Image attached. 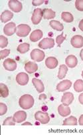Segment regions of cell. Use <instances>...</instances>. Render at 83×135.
<instances>
[{
    "instance_id": "cell-15",
    "label": "cell",
    "mask_w": 83,
    "mask_h": 135,
    "mask_svg": "<svg viewBox=\"0 0 83 135\" xmlns=\"http://www.w3.org/2000/svg\"><path fill=\"white\" fill-rule=\"evenodd\" d=\"M65 62L68 67L70 68H73L76 67V66L78 64V60L76 57L74 55H69L67 56L65 60Z\"/></svg>"
},
{
    "instance_id": "cell-27",
    "label": "cell",
    "mask_w": 83,
    "mask_h": 135,
    "mask_svg": "<svg viewBox=\"0 0 83 135\" xmlns=\"http://www.w3.org/2000/svg\"><path fill=\"white\" fill-rule=\"evenodd\" d=\"M63 125H73V126H76L77 125V119L75 117H69V118H66L63 121Z\"/></svg>"
},
{
    "instance_id": "cell-37",
    "label": "cell",
    "mask_w": 83,
    "mask_h": 135,
    "mask_svg": "<svg viewBox=\"0 0 83 135\" xmlns=\"http://www.w3.org/2000/svg\"><path fill=\"white\" fill-rule=\"evenodd\" d=\"M79 102H80L82 105H83V93H82L81 94L79 95Z\"/></svg>"
},
{
    "instance_id": "cell-8",
    "label": "cell",
    "mask_w": 83,
    "mask_h": 135,
    "mask_svg": "<svg viewBox=\"0 0 83 135\" xmlns=\"http://www.w3.org/2000/svg\"><path fill=\"white\" fill-rule=\"evenodd\" d=\"M8 6L13 12H16V13L20 12L22 10V9H23L22 3L19 1H17V0H10V1H9Z\"/></svg>"
},
{
    "instance_id": "cell-1",
    "label": "cell",
    "mask_w": 83,
    "mask_h": 135,
    "mask_svg": "<svg viewBox=\"0 0 83 135\" xmlns=\"http://www.w3.org/2000/svg\"><path fill=\"white\" fill-rule=\"evenodd\" d=\"M34 98L29 94H24L19 98V104L24 110L30 109L34 105Z\"/></svg>"
},
{
    "instance_id": "cell-10",
    "label": "cell",
    "mask_w": 83,
    "mask_h": 135,
    "mask_svg": "<svg viewBox=\"0 0 83 135\" xmlns=\"http://www.w3.org/2000/svg\"><path fill=\"white\" fill-rule=\"evenodd\" d=\"M5 69L8 71H14L17 68V63L15 61L11 58H7L3 63Z\"/></svg>"
},
{
    "instance_id": "cell-2",
    "label": "cell",
    "mask_w": 83,
    "mask_h": 135,
    "mask_svg": "<svg viewBox=\"0 0 83 135\" xmlns=\"http://www.w3.org/2000/svg\"><path fill=\"white\" fill-rule=\"evenodd\" d=\"M31 27L27 24H20L17 27L16 34L19 37H26L31 32Z\"/></svg>"
},
{
    "instance_id": "cell-23",
    "label": "cell",
    "mask_w": 83,
    "mask_h": 135,
    "mask_svg": "<svg viewBox=\"0 0 83 135\" xmlns=\"http://www.w3.org/2000/svg\"><path fill=\"white\" fill-rule=\"evenodd\" d=\"M51 27L53 29L57 31H59V32H61V31L63 30L64 29V26L63 25L60 23L59 21L56 20H51L49 23Z\"/></svg>"
},
{
    "instance_id": "cell-5",
    "label": "cell",
    "mask_w": 83,
    "mask_h": 135,
    "mask_svg": "<svg viewBox=\"0 0 83 135\" xmlns=\"http://www.w3.org/2000/svg\"><path fill=\"white\" fill-rule=\"evenodd\" d=\"M54 46V40L53 38L46 37L39 43V47L41 49H51Z\"/></svg>"
},
{
    "instance_id": "cell-28",
    "label": "cell",
    "mask_w": 83,
    "mask_h": 135,
    "mask_svg": "<svg viewBox=\"0 0 83 135\" xmlns=\"http://www.w3.org/2000/svg\"><path fill=\"white\" fill-rule=\"evenodd\" d=\"M0 94L2 98H6L9 95V89L7 86L3 83L0 84Z\"/></svg>"
},
{
    "instance_id": "cell-42",
    "label": "cell",
    "mask_w": 83,
    "mask_h": 135,
    "mask_svg": "<svg viewBox=\"0 0 83 135\" xmlns=\"http://www.w3.org/2000/svg\"><path fill=\"white\" fill-rule=\"evenodd\" d=\"M82 78H83V71H82Z\"/></svg>"
},
{
    "instance_id": "cell-41",
    "label": "cell",
    "mask_w": 83,
    "mask_h": 135,
    "mask_svg": "<svg viewBox=\"0 0 83 135\" xmlns=\"http://www.w3.org/2000/svg\"><path fill=\"white\" fill-rule=\"evenodd\" d=\"M80 58H81V60L83 61V49H82V50L80 51Z\"/></svg>"
},
{
    "instance_id": "cell-3",
    "label": "cell",
    "mask_w": 83,
    "mask_h": 135,
    "mask_svg": "<svg viewBox=\"0 0 83 135\" xmlns=\"http://www.w3.org/2000/svg\"><path fill=\"white\" fill-rule=\"evenodd\" d=\"M35 118L41 124H47L50 121V117L47 112L38 111L35 114Z\"/></svg>"
},
{
    "instance_id": "cell-25",
    "label": "cell",
    "mask_w": 83,
    "mask_h": 135,
    "mask_svg": "<svg viewBox=\"0 0 83 135\" xmlns=\"http://www.w3.org/2000/svg\"><path fill=\"white\" fill-rule=\"evenodd\" d=\"M30 48V45L28 43H23L21 44L18 46L17 48V52H19L20 54H25L29 50Z\"/></svg>"
},
{
    "instance_id": "cell-4",
    "label": "cell",
    "mask_w": 83,
    "mask_h": 135,
    "mask_svg": "<svg viewBox=\"0 0 83 135\" xmlns=\"http://www.w3.org/2000/svg\"><path fill=\"white\" fill-rule=\"evenodd\" d=\"M45 56V52L39 49H34L31 52V58L35 62H41L44 60Z\"/></svg>"
},
{
    "instance_id": "cell-14",
    "label": "cell",
    "mask_w": 83,
    "mask_h": 135,
    "mask_svg": "<svg viewBox=\"0 0 83 135\" xmlns=\"http://www.w3.org/2000/svg\"><path fill=\"white\" fill-rule=\"evenodd\" d=\"M74 100V95L71 92H65L62 96L61 102L65 106H69Z\"/></svg>"
},
{
    "instance_id": "cell-32",
    "label": "cell",
    "mask_w": 83,
    "mask_h": 135,
    "mask_svg": "<svg viewBox=\"0 0 83 135\" xmlns=\"http://www.w3.org/2000/svg\"><path fill=\"white\" fill-rule=\"evenodd\" d=\"M7 111V107L5 104L1 102L0 103V116H3L6 114Z\"/></svg>"
},
{
    "instance_id": "cell-33",
    "label": "cell",
    "mask_w": 83,
    "mask_h": 135,
    "mask_svg": "<svg viewBox=\"0 0 83 135\" xmlns=\"http://www.w3.org/2000/svg\"><path fill=\"white\" fill-rule=\"evenodd\" d=\"M65 40H66V36H63V33H62V34L58 36L56 38V42H57V44H58V46H59V47H60V45H61V44L63 43V42H64Z\"/></svg>"
},
{
    "instance_id": "cell-21",
    "label": "cell",
    "mask_w": 83,
    "mask_h": 135,
    "mask_svg": "<svg viewBox=\"0 0 83 135\" xmlns=\"http://www.w3.org/2000/svg\"><path fill=\"white\" fill-rule=\"evenodd\" d=\"M43 18L45 20H51L54 18L56 16V13L51 9L45 8L43 9Z\"/></svg>"
},
{
    "instance_id": "cell-31",
    "label": "cell",
    "mask_w": 83,
    "mask_h": 135,
    "mask_svg": "<svg viewBox=\"0 0 83 135\" xmlns=\"http://www.w3.org/2000/svg\"><path fill=\"white\" fill-rule=\"evenodd\" d=\"M15 124V122L14 121L13 119V117H8V118H6L3 122V125H12V126H14Z\"/></svg>"
},
{
    "instance_id": "cell-6",
    "label": "cell",
    "mask_w": 83,
    "mask_h": 135,
    "mask_svg": "<svg viewBox=\"0 0 83 135\" xmlns=\"http://www.w3.org/2000/svg\"><path fill=\"white\" fill-rule=\"evenodd\" d=\"M43 17V9L41 8L35 9L31 17V22L34 25L39 24Z\"/></svg>"
},
{
    "instance_id": "cell-18",
    "label": "cell",
    "mask_w": 83,
    "mask_h": 135,
    "mask_svg": "<svg viewBox=\"0 0 83 135\" xmlns=\"http://www.w3.org/2000/svg\"><path fill=\"white\" fill-rule=\"evenodd\" d=\"M25 70L26 72L29 74H32L37 71L38 66L35 62H28L25 65Z\"/></svg>"
},
{
    "instance_id": "cell-26",
    "label": "cell",
    "mask_w": 83,
    "mask_h": 135,
    "mask_svg": "<svg viewBox=\"0 0 83 135\" xmlns=\"http://www.w3.org/2000/svg\"><path fill=\"white\" fill-rule=\"evenodd\" d=\"M61 18L64 22H67V23H70L74 20V17H73V15L70 12H64L62 13Z\"/></svg>"
},
{
    "instance_id": "cell-17",
    "label": "cell",
    "mask_w": 83,
    "mask_h": 135,
    "mask_svg": "<svg viewBox=\"0 0 83 135\" xmlns=\"http://www.w3.org/2000/svg\"><path fill=\"white\" fill-rule=\"evenodd\" d=\"M70 108H69V106H65L63 104L59 105L58 107V112L59 114L63 117H67L69 116L70 114Z\"/></svg>"
},
{
    "instance_id": "cell-12",
    "label": "cell",
    "mask_w": 83,
    "mask_h": 135,
    "mask_svg": "<svg viewBox=\"0 0 83 135\" xmlns=\"http://www.w3.org/2000/svg\"><path fill=\"white\" fill-rule=\"evenodd\" d=\"M72 82L69 80H64L62 82H59L57 86V90L59 92H64L67 90L71 87Z\"/></svg>"
},
{
    "instance_id": "cell-7",
    "label": "cell",
    "mask_w": 83,
    "mask_h": 135,
    "mask_svg": "<svg viewBox=\"0 0 83 135\" xmlns=\"http://www.w3.org/2000/svg\"><path fill=\"white\" fill-rule=\"evenodd\" d=\"M17 32V27L14 22L7 23L3 27V32L6 36H11Z\"/></svg>"
},
{
    "instance_id": "cell-13",
    "label": "cell",
    "mask_w": 83,
    "mask_h": 135,
    "mask_svg": "<svg viewBox=\"0 0 83 135\" xmlns=\"http://www.w3.org/2000/svg\"><path fill=\"white\" fill-rule=\"evenodd\" d=\"M13 119L17 123H21L27 118V113L25 111H17L13 115Z\"/></svg>"
},
{
    "instance_id": "cell-34",
    "label": "cell",
    "mask_w": 83,
    "mask_h": 135,
    "mask_svg": "<svg viewBox=\"0 0 83 135\" xmlns=\"http://www.w3.org/2000/svg\"><path fill=\"white\" fill-rule=\"evenodd\" d=\"M75 7L77 10L83 12V0H76L75 2Z\"/></svg>"
},
{
    "instance_id": "cell-39",
    "label": "cell",
    "mask_w": 83,
    "mask_h": 135,
    "mask_svg": "<svg viewBox=\"0 0 83 135\" xmlns=\"http://www.w3.org/2000/svg\"><path fill=\"white\" fill-rule=\"evenodd\" d=\"M79 27L80 29V30L82 31L83 32V19L79 22Z\"/></svg>"
},
{
    "instance_id": "cell-35",
    "label": "cell",
    "mask_w": 83,
    "mask_h": 135,
    "mask_svg": "<svg viewBox=\"0 0 83 135\" xmlns=\"http://www.w3.org/2000/svg\"><path fill=\"white\" fill-rule=\"evenodd\" d=\"M10 54V50L5 49L3 50L0 51V58L2 60L4 59L5 57H7L9 54Z\"/></svg>"
},
{
    "instance_id": "cell-36",
    "label": "cell",
    "mask_w": 83,
    "mask_h": 135,
    "mask_svg": "<svg viewBox=\"0 0 83 135\" xmlns=\"http://www.w3.org/2000/svg\"><path fill=\"white\" fill-rule=\"evenodd\" d=\"M43 3H44L43 0H33V2H32V4L34 6H40V5H41Z\"/></svg>"
},
{
    "instance_id": "cell-40",
    "label": "cell",
    "mask_w": 83,
    "mask_h": 135,
    "mask_svg": "<svg viewBox=\"0 0 83 135\" xmlns=\"http://www.w3.org/2000/svg\"><path fill=\"white\" fill-rule=\"evenodd\" d=\"M22 125H23V126H25V125H29V126H31L32 124L30 123V122H24V123L22 124Z\"/></svg>"
},
{
    "instance_id": "cell-20",
    "label": "cell",
    "mask_w": 83,
    "mask_h": 135,
    "mask_svg": "<svg viewBox=\"0 0 83 135\" xmlns=\"http://www.w3.org/2000/svg\"><path fill=\"white\" fill-rule=\"evenodd\" d=\"M32 82H33V85L35 87L36 90L39 93H41L45 90V86L43 84V82L41 80L37 79V78H33L32 80Z\"/></svg>"
},
{
    "instance_id": "cell-11",
    "label": "cell",
    "mask_w": 83,
    "mask_h": 135,
    "mask_svg": "<svg viewBox=\"0 0 83 135\" xmlns=\"http://www.w3.org/2000/svg\"><path fill=\"white\" fill-rule=\"evenodd\" d=\"M70 43L75 48H80L83 46V37L80 35L74 36L71 38Z\"/></svg>"
},
{
    "instance_id": "cell-19",
    "label": "cell",
    "mask_w": 83,
    "mask_h": 135,
    "mask_svg": "<svg viewBox=\"0 0 83 135\" xmlns=\"http://www.w3.org/2000/svg\"><path fill=\"white\" fill-rule=\"evenodd\" d=\"M43 33L40 30H34L30 35V40L33 42H36L39 41L43 37Z\"/></svg>"
},
{
    "instance_id": "cell-38",
    "label": "cell",
    "mask_w": 83,
    "mask_h": 135,
    "mask_svg": "<svg viewBox=\"0 0 83 135\" xmlns=\"http://www.w3.org/2000/svg\"><path fill=\"white\" fill-rule=\"evenodd\" d=\"M79 123L80 126H83V114H82L79 118Z\"/></svg>"
},
{
    "instance_id": "cell-9",
    "label": "cell",
    "mask_w": 83,
    "mask_h": 135,
    "mask_svg": "<svg viewBox=\"0 0 83 135\" xmlns=\"http://www.w3.org/2000/svg\"><path fill=\"white\" fill-rule=\"evenodd\" d=\"M29 76L24 72H20L16 76V82L21 86H25L29 82Z\"/></svg>"
},
{
    "instance_id": "cell-30",
    "label": "cell",
    "mask_w": 83,
    "mask_h": 135,
    "mask_svg": "<svg viewBox=\"0 0 83 135\" xmlns=\"http://www.w3.org/2000/svg\"><path fill=\"white\" fill-rule=\"evenodd\" d=\"M8 45V40L3 36H0V47L1 48H4Z\"/></svg>"
},
{
    "instance_id": "cell-22",
    "label": "cell",
    "mask_w": 83,
    "mask_h": 135,
    "mask_svg": "<svg viewBox=\"0 0 83 135\" xmlns=\"http://www.w3.org/2000/svg\"><path fill=\"white\" fill-rule=\"evenodd\" d=\"M13 17V13L9 10H5L2 12L1 15V21L3 23H6L11 20Z\"/></svg>"
},
{
    "instance_id": "cell-16",
    "label": "cell",
    "mask_w": 83,
    "mask_h": 135,
    "mask_svg": "<svg viewBox=\"0 0 83 135\" xmlns=\"http://www.w3.org/2000/svg\"><path fill=\"white\" fill-rule=\"evenodd\" d=\"M46 66L49 69H54L58 66V60L56 57H48L45 60Z\"/></svg>"
},
{
    "instance_id": "cell-29",
    "label": "cell",
    "mask_w": 83,
    "mask_h": 135,
    "mask_svg": "<svg viewBox=\"0 0 83 135\" xmlns=\"http://www.w3.org/2000/svg\"><path fill=\"white\" fill-rule=\"evenodd\" d=\"M74 89L76 92H80L83 91V80H77L74 84Z\"/></svg>"
},
{
    "instance_id": "cell-24",
    "label": "cell",
    "mask_w": 83,
    "mask_h": 135,
    "mask_svg": "<svg viewBox=\"0 0 83 135\" xmlns=\"http://www.w3.org/2000/svg\"><path fill=\"white\" fill-rule=\"evenodd\" d=\"M67 72H68L67 66H65L64 64L60 65V67H59V73H58V78L60 80L64 78V77L66 76Z\"/></svg>"
}]
</instances>
